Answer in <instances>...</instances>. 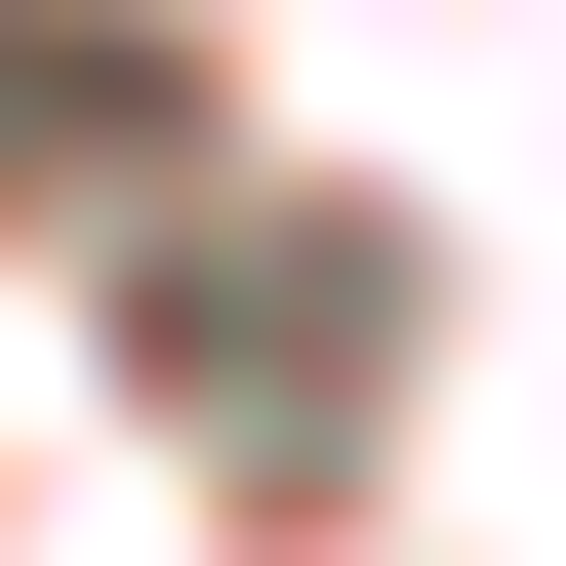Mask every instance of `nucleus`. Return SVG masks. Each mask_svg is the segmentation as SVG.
<instances>
[{
	"mask_svg": "<svg viewBox=\"0 0 566 566\" xmlns=\"http://www.w3.org/2000/svg\"><path fill=\"white\" fill-rule=\"evenodd\" d=\"M122 122H163L122 41H0V163H122Z\"/></svg>",
	"mask_w": 566,
	"mask_h": 566,
	"instance_id": "nucleus-1",
	"label": "nucleus"
}]
</instances>
